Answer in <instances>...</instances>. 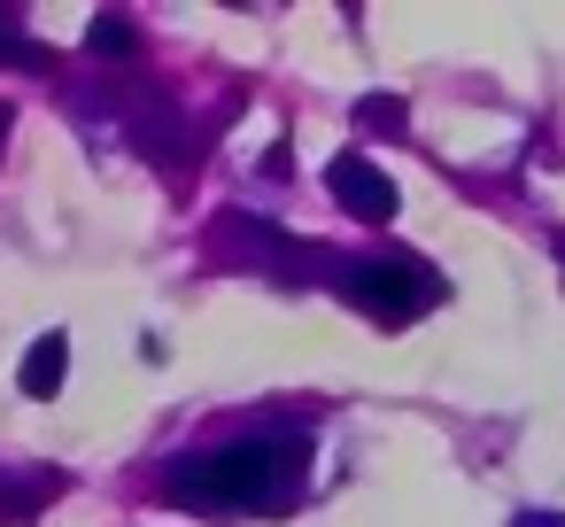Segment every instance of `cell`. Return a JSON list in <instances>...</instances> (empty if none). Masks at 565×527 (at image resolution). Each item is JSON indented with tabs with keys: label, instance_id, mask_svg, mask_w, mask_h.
<instances>
[{
	"label": "cell",
	"instance_id": "cell-6",
	"mask_svg": "<svg viewBox=\"0 0 565 527\" xmlns=\"http://www.w3.org/2000/svg\"><path fill=\"white\" fill-rule=\"evenodd\" d=\"M403 125H411L403 94H364V102H356V133H380V140H395Z\"/></svg>",
	"mask_w": 565,
	"mask_h": 527
},
{
	"label": "cell",
	"instance_id": "cell-10",
	"mask_svg": "<svg viewBox=\"0 0 565 527\" xmlns=\"http://www.w3.org/2000/svg\"><path fill=\"white\" fill-rule=\"evenodd\" d=\"M9 125H17V109H9V102H0V140H9Z\"/></svg>",
	"mask_w": 565,
	"mask_h": 527
},
{
	"label": "cell",
	"instance_id": "cell-2",
	"mask_svg": "<svg viewBox=\"0 0 565 527\" xmlns=\"http://www.w3.org/2000/svg\"><path fill=\"white\" fill-rule=\"evenodd\" d=\"M326 287L349 303V310H364L372 326H411L426 303H441V272L434 264H418L411 249H380V256H333L326 264Z\"/></svg>",
	"mask_w": 565,
	"mask_h": 527
},
{
	"label": "cell",
	"instance_id": "cell-5",
	"mask_svg": "<svg viewBox=\"0 0 565 527\" xmlns=\"http://www.w3.org/2000/svg\"><path fill=\"white\" fill-rule=\"evenodd\" d=\"M86 55H102V63H132V55H140V32H132V17L102 9V17L86 24Z\"/></svg>",
	"mask_w": 565,
	"mask_h": 527
},
{
	"label": "cell",
	"instance_id": "cell-8",
	"mask_svg": "<svg viewBox=\"0 0 565 527\" xmlns=\"http://www.w3.org/2000/svg\"><path fill=\"white\" fill-rule=\"evenodd\" d=\"M0 55L24 63V71H40V48L24 40V17H17V9H0Z\"/></svg>",
	"mask_w": 565,
	"mask_h": 527
},
{
	"label": "cell",
	"instance_id": "cell-7",
	"mask_svg": "<svg viewBox=\"0 0 565 527\" xmlns=\"http://www.w3.org/2000/svg\"><path fill=\"white\" fill-rule=\"evenodd\" d=\"M40 496H47V481H9V473H0V519H32Z\"/></svg>",
	"mask_w": 565,
	"mask_h": 527
},
{
	"label": "cell",
	"instance_id": "cell-3",
	"mask_svg": "<svg viewBox=\"0 0 565 527\" xmlns=\"http://www.w3.org/2000/svg\"><path fill=\"white\" fill-rule=\"evenodd\" d=\"M326 187H333V202L349 210V218H364V225H387L395 210H403V194H395V179L364 156V148H341L333 164H326Z\"/></svg>",
	"mask_w": 565,
	"mask_h": 527
},
{
	"label": "cell",
	"instance_id": "cell-1",
	"mask_svg": "<svg viewBox=\"0 0 565 527\" xmlns=\"http://www.w3.org/2000/svg\"><path fill=\"white\" fill-rule=\"evenodd\" d=\"M302 473H310V434L302 426H256V434L186 450L163 473V488L186 512H202V519H233V512L271 519V512H287V496H295Z\"/></svg>",
	"mask_w": 565,
	"mask_h": 527
},
{
	"label": "cell",
	"instance_id": "cell-9",
	"mask_svg": "<svg viewBox=\"0 0 565 527\" xmlns=\"http://www.w3.org/2000/svg\"><path fill=\"white\" fill-rule=\"evenodd\" d=\"M511 527H565V512H550V504H526V512H511Z\"/></svg>",
	"mask_w": 565,
	"mask_h": 527
},
{
	"label": "cell",
	"instance_id": "cell-4",
	"mask_svg": "<svg viewBox=\"0 0 565 527\" xmlns=\"http://www.w3.org/2000/svg\"><path fill=\"white\" fill-rule=\"evenodd\" d=\"M63 372H71V341H63V334H40V341L24 349V372H17V380H24L32 403H47V396L63 388Z\"/></svg>",
	"mask_w": 565,
	"mask_h": 527
}]
</instances>
